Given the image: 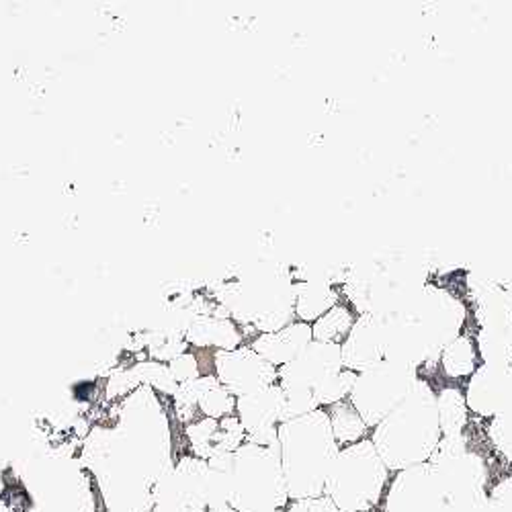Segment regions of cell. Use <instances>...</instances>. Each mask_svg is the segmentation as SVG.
<instances>
[{
	"mask_svg": "<svg viewBox=\"0 0 512 512\" xmlns=\"http://www.w3.org/2000/svg\"><path fill=\"white\" fill-rule=\"evenodd\" d=\"M441 439L437 394L418 379L408 398L375 426L371 443L388 469L404 472L429 461Z\"/></svg>",
	"mask_w": 512,
	"mask_h": 512,
	"instance_id": "cell-1",
	"label": "cell"
},
{
	"mask_svg": "<svg viewBox=\"0 0 512 512\" xmlns=\"http://www.w3.org/2000/svg\"><path fill=\"white\" fill-rule=\"evenodd\" d=\"M277 437L289 498L324 496L330 467L340 451L328 412L314 410L281 422Z\"/></svg>",
	"mask_w": 512,
	"mask_h": 512,
	"instance_id": "cell-2",
	"label": "cell"
},
{
	"mask_svg": "<svg viewBox=\"0 0 512 512\" xmlns=\"http://www.w3.org/2000/svg\"><path fill=\"white\" fill-rule=\"evenodd\" d=\"M422 289L416 269L398 256H373L349 267L345 291L359 314L390 318L404 312Z\"/></svg>",
	"mask_w": 512,
	"mask_h": 512,
	"instance_id": "cell-3",
	"label": "cell"
},
{
	"mask_svg": "<svg viewBox=\"0 0 512 512\" xmlns=\"http://www.w3.org/2000/svg\"><path fill=\"white\" fill-rule=\"evenodd\" d=\"M287 500L279 447L246 443L234 451L230 504L236 512H279Z\"/></svg>",
	"mask_w": 512,
	"mask_h": 512,
	"instance_id": "cell-4",
	"label": "cell"
},
{
	"mask_svg": "<svg viewBox=\"0 0 512 512\" xmlns=\"http://www.w3.org/2000/svg\"><path fill=\"white\" fill-rule=\"evenodd\" d=\"M388 472L390 469L377 455L373 443L363 439L338 451L330 467L324 496L340 512H367L379 502Z\"/></svg>",
	"mask_w": 512,
	"mask_h": 512,
	"instance_id": "cell-5",
	"label": "cell"
},
{
	"mask_svg": "<svg viewBox=\"0 0 512 512\" xmlns=\"http://www.w3.org/2000/svg\"><path fill=\"white\" fill-rule=\"evenodd\" d=\"M429 463L455 508H478L486 504L488 469L480 455L467 449L463 435L443 437Z\"/></svg>",
	"mask_w": 512,
	"mask_h": 512,
	"instance_id": "cell-6",
	"label": "cell"
},
{
	"mask_svg": "<svg viewBox=\"0 0 512 512\" xmlns=\"http://www.w3.org/2000/svg\"><path fill=\"white\" fill-rule=\"evenodd\" d=\"M416 381V371L383 361L357 375L349 400L367 426H377L408 398Z\"/></svg>",
	"mask_w": 512,
	"mask_h": 512,
	"instance_id": "cell-7",
	"label": "cell"
},
{
	"mask_svg": "<svg viewBox=\"0 0 512 512\" xmlns=\"http://www.w3.org/2000/svg\"><path fill=\"white\" fill-rule=\"evenodd\" d=\"M416 324L431 338L433 347L443 353V349L461 336L465 322V306L453 293L437 285H422L414 302L404 310Z\"/></svg>",
	"mask_w": 512,
	"mask_h": 512,
	"instance_id": "cell-8",
	"label": "cell"
},
{
	"mask_svg": "<svg viewBox=\"0 0 512 512\" xmlns=\"http://www.w3.org/2000/svg\"><path fill=\"white\" fill-rule=\"evenodd\" d=\"M388 512H443L457 510L443 488L433 465L426 461L422 465L404 469L392 484L388 496Z\"/></svg>",
	"mask_w": 512,
	"mask_h": 512,
	"instance_id": "cell-9",
	"label": "cell"
},
{
	"mask_svg": "<svg viewBox=\"0 0 512 512\" xmlns=\"http://www.w3.org/2000/svg\"><path fill=\"white\" fill-rule=\"evenodd\" d=\"M238 420L248 443L263 447H279L277 431L285 414V394L279 386H269L261 392L238 398Z\"/></svg>",
	"mask_w": 512,
	"mask_h": 512,
	"instance_id": "cell-10",
	"label": "cell"
},
{
	"mask_svg": "<svg viewBox=\"0 0 512 512\" xmlns=\"http://www.w3.org/2000/svg\"><path fill=\"white\" fill-rule=\"evenodd\" d=\"M383 320L388 326L386 361L416 371L420 365H433L441 359V353L433 347L431 338L426 336L410 314L400 312Z\"/></svg>",
	"mask_w": 512,
	"mask_h": 512,
	"instance_id": "cell-11",
	"label": "cell"
},
{
	"mask_svg": "<svg viewBox=\"0 0 512 512\" xmlns=\"http://www.w3.org/2000/svg\"><path fill=\"white\" fill-rule=\"evenodd\" d=\"M216 365L220 383L232 396L238 398L273 386V381L277 377L275 367L259 353L250 349L226 351L218 355Z\"/></svg>",
	"mask_w": 512,
	"mask_h": 512,
	"instance_id": "cell-12",
	"label": "cell"
},
{
	"mask_svg": "<svg viewBox=\"0 0 512 512\" xmlns=\"http://www.w3.org/2000/svg\"><path fill=\"white\" fill-rule=\"evenodd\" d=\"M386 338V320L375 314H361L345 338V343L340 345L345 369L359 375L386 361Z\"/></svg>",
	"mask_w": 512,
	"mask_h": 512,
	"instance_id": "cell-13",
	"label": "cell"
},
{
	"mask_svg": "<svg viewBox=\"0 0 512 512\" xmlns=\"http://www.w3.org/2000/svg\"><path fill=\"white\" fill-rule=\"evenodd\" d=\"M465 402L474 414L486 418L512 408V369L494 365L478 367L467 383Z\"/></svg>",
	"mask_w": 512,
	"mask_h": 512,
	"instance_id": "cell-14",
	"label": "cell"
},
{
	"mask_svg": "<svg viewBox=\"0 0 512 512\" xmlns=\"http://www.w3.org/2000/svg\"><path fill=\"white\" fill-rule=\"evenodd\" d=\"M312 328L308 324H291L279 332L265 334L254 343V351L273 367L287 365L312 343Z\"/></svg>",
	"mask_w": 512,
	"mask_h": 512,
	"instance_id": "cell-15",
	"label": "cell"
},
{
	"mask_svg": "<svg viewBox=\"0 0 512 512\" xmlns=\"http://www.w3.org/2000/svg\"><path fill=\"white\" fill-rule=\"evenodd\" d=\"M338 302V293L332 285L302 283L295 287V312L304 322H316L328 314Z\"/></svg>",
	"mask_w": 512,
	"mask_h": 512,
	"instance_id": "cell-16",
	"label": "cell"
},
{
	"mask_svg": "<svg viewBox=\"0 0 512 512\" xmlns=\"http://www.w3.org/2000/svg\"><path fill=\"white\" fill-rule=\"evenodd\" d=\"M441 365L451 379L472 377L478 369V349L472 338L459 336L449 343L441 353Z\"/></svg>",
	"mask_w": 512,
	"mask_h": 512,
	"instance_id": "cell-17",
	"label": "cell"
},
{
	"mask_svg": "<svg viewBox=\"0 0 512 512\" xmlns=\"http://www.w3.org/2000/svg\"><path fill=\"white\" fill-rule=\"evenodd\" d=\"M437 410H439V424L443 437H459L463 435L467 426V402L465 394L455 388H445L437 396Z\"/></svg>",
	"mask_w": 512,
	"mask_h": 512,
	"instance_id": "cell-18",
	"label": "cell"
},
{
	"mask_svg": "<svg viewBox=\"0 0 512 512\" xmlns=\"http://www.w3.org/2000/svg\"><path fill=\"white\" fill-rule=\"evenodd\" d=\"M330 424L332 433L338 445H355L365 439L369 426L363 422L359 412L353 408L351 402H338L330 410Z\"/></svg>",
	"mask_w": 512,
	"mask_h": 512,
	"instance_id": "cell-19",
	"label": "cell"
},
{
	"mask_svg": "<svg viewBox=\"0 0 512 512\" xmlns=\"http://www.w3.org/2000/svg\"><path fill=\"white\" fill-rule=\"evenodd\" d=\"M353 324H355V318L349 312V308L334 306L328 314H324L320 320H316V324L312 328V336H314V340H318V343L343 345Z\"/></svg>",
	"mask_w": 512,
	"mask_h": 512,
	"instance_id": "cell-20",
	"label": "cell"
},
{
	"mask_svg": "<svg viewBox=\"0 0 512 512\" xmlns=\"http://www.w3.org/2000/svg\"><path fill=\"white\" fill-rule=\"evenodd\" d=\"M478 351L484 365L512 369V330H480Z\"/></svg>",
	"mask_w": 512,
	"mask_h": 512,
	"instance_id": "cell-21",
	"label": "cell"
},
{
	"mask_svg": "<svg viewBox=\"0 0 512 512\" xmlns=\"http://www.w3.org/2000/svg\"><path fill=\"white\" fill-rule=\"evenodd\" d=\"M488 437L494 449L512 463V408L504 410L502 414L494 416L488 426Z\"/></svg>",
	"mask_w": 512,
	"mask_h": 512,
	"instance_id": "cell-22",
	"label": "cell"
},
{
	"mask_svg": "<svg viewBox=\"0 0 512 512\" xmlns=\"http://www.w3.org/2000/svg\"><path fill=\"white\" fill-rule=\"evenodd\" d=\"M281 512H340L328 496L293 500V504L285 506Z\"/></svg>",
	"mask_w": 512,
	"mask_h": 512,
	"instance_id": "cell-23",
	"label": "cell"
},
{
	"mask_svg": "<svg viewBox=\"0 0 512 512\" xmlns=\"http://www.w3.org/2000/svg\"><path fill=\"white\" fill-rule=\"evenodd\" d=\"M490 504L496 508H512V476L500 480L492 494H490Z\"/></svg>",
	"mask_w": 512,
	"mask_h": 512,
	"instance_id": "cell-24",
	"label": "cell"
},
{
	"mask_svg": "<svg viewBox=\"0 0 512 512\" xmlns=\"http://www.w3.org/2000/svg\"><path fill=\"white\" fill-rule=\"evenodd\" d=\"M207 512H209V510H207Z\"/></svg>",
	"mask_w": 512,
	"mask_h": 512,
	"instance_id": "cell-25",
	"label": "cell"
}]
</instances>
